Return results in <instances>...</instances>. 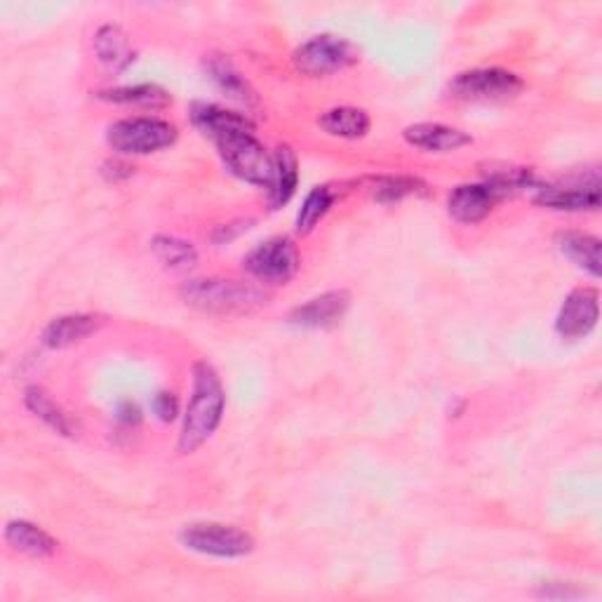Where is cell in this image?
Listing matches in <instances>:
<instances>
[{
	"label": "cell",
	"instance_id": "obj_1",
	"mask_svg": "<svg viewBox=\"0 0 602 602\" xmlns=\"http://www.w3.org/2000/svg\"><path fill=\"white\" fill-rule=\"evenodd\" d=\"M224 407L226 395L222 379L210 363L198 360L194 365V393H191L180 433V454H194L208 443L224 419Z\"/></svg>",
	"mask_w": 602,
	"mask_h": 602
},
{
	"label": "cell",
	"instance_id": "obj_2",
	"mask_svg": "<svg viewBox=\"0 0 602 602\" xmlns=\"http://www.w3.org/2000/svg\"><path fill=\"white\" fill-rule=\"evenodd\" d=\"M186 304L208 314H247L267 302V295L255 285L238 281H191L182 287Z\"/></svg>",
	"mask_w": 602,
	"mask_h": 602
},
{
	"label": "cell",
	"instance_id": "obj_3",
	"mask_svg": "<svg viewBox=\"0 0 602 602\" xmlns=\"http://www.w3.org/2000/svg\"><path fill=\"white\" fill-rule=\"evenodd\" d=\"M214 144L226 168L236 174V177L269 188L273 177V158L255 137V130L229 132V135L214 139Z\"/></svg>",
	"mask_w": 602,
	"mask_h": 602
},
{
	"label": "cell",
	"instance_id": "obj_4",
	"mask_svg": "<svg viewBox=\"0 0 602 602\" xmlns=\"http://www.w3.org/2000/svg\"><path fill=\"white\" fill-rule=\"evenodd\" d=\"M177 127L153 115H139V119H123L109 127V144L113 151L123 156H149L163 151L177 142Z\"/></svg>",
	"mask_w": 602,
	"mask_h": 602
},
{
	"label": "cell",
	"instance_id": "obj_5",
	"mask_svg": "<svg viewBox=\"0 0 602 602\" xmlns=\"http://www.w3.org/2000/svg\"><path fill=\"white\" fill-rule=\"evenodd\" d=\"M356 62H358V50L351 46L346 38L330 36V34L306 40L304 46H299L295 54H292V64H295V69L311 78L332 76V73L344 71Z\"/></svg>",
	"mask_w": 602,
	"mask_h": 602
},
{
	"label": "cell",
	"instance_id": "obj_6",
	"mask_svg": "<svg viewBox=\"0 0 602 602\" xmlns=\"http://www.w3.org/2000/svg\"><path fill=\"white\" fill-rule=\"evenodd\" d=\"M182 546L214 557H243L255 551V539L241 527L222 523L188 525L180 535Z\"/></svg>",
	"mask_w": 602,
	"mask_h": 602
},
{
	"label": "cell",
	"instance_id": "obj_7",
	"mask_svg": "<svg viewBox=\"0 0 602 602\" xmlns=\"http://www.w3.org/2000/svg\"><path fill=\"white\" fill-rule=\"evenodd\" d=\"M525 87L516 73L504 69H474L464 71L450 83V95L466 101H506Z\"/></svg>",
	"mask_w": 602,
	"mask_h": 602
},
{
	"label": "cell",
	"instance_id": "obj_8",
	"mask_svg": "<svg viewBox=\"0 0 602 602\" xmlns=\"http://www.w3.org/2000/svg\"><path fill=\"white\" fill-rule=\"evenodd\" d=\"M245 269L259 283L285 285L299 271V253L290 238H271L247 255Z\"/></svg>",
	"mask_w": 602,
	"mask_h": 602
},
{
	"label": "cell",
	"instance_id": "obj_9",
	"mask_svg": "<svg viewBox=\"0 0 602 602\" xmlns=\"http://www.w3.org/2000/svg\"><path fill=\"white\" fill-rule=\"evenodd\" d=\"M600 318V297L593 287L572 290L565 304L561 306V314L555 320V330L563 340H583L589 336Z\"/></svg>",
	"mask_w": 602,
	"mask_h": 602
},
{
	"label": "cell",
	"instance_id": "obj_10",
	"mask_svg": "<svg viewBox=\"0 0 602 602\" xmlns=\"http://www.w3.org/2000/svg\"><path fill=\"white\" fill-rule=\"evenodd\" d=\"M348 304H351L348 292L344 290L325 292V295L297 306L290 316V322H295L299 328H314V330L332 328L344 318V314L348 311Z\"/></svg>",
	"mask_w": 602,
	"mask_h": 602
},
{
	"label": "cell",
	"instance_id": "obj_11",
	"mask_svg": "<svg viewBox=\"0 0 602 602\" xmlns=\"http://www.w3.org/2000/svg\"><path fill=\"white\" fill-rule=\"evenodd\" d=\"M403 137L409 146H415V149L431 151V153H452L464 149L468 144H474L471 135H466V132L443 123L409 125L405 127Z\"/></svg>",
	"mask_w": 602,
	"mask_h": 602
},
{
	"label": "cell",
	"instance_id": "obj_12",
	"mask_svg": "<svg viewBox=\"0 0 602 602\" xmlns=\"http://www.w3.org/2000/svg\"><path fill=\"white\" fill-rule=\"evenodd\" d=\"M499 196L488 184H462L450 194L447 210L462 224H478L490 217Z\"/></svg>",
	"mask_w": 602,
	"mask_h": 602
},
{
	"label": "cell",
	"instance_id": "obj_13",
	"mask_svg": "<svg viewBox=\"0 0 602 602\" xmlns=\"http://www.w3.org/2000/svg\"><path fill=\"white\" fill-rule=\"evenodd\" d=\"M101 325H105V318L95 314H71L54 318L50 325L42 330V344L50 348H66L99 332Z\"/></svg>",
	"mask_w": 602,
	"mask_h": 602
},
{
	"label": "cell",
	"instance_id": "obj_14",
	"mask_svg": "<svg viewBox=\"0 0 602 602\" xmlns=\"http://www.w3.org/2000/svg\"><path fill=\"white\" fill-rule=\"evenodd\" d=\"M535 202L541 208L563 210V212H581V210H598L600 208V188L591 186H535Z\"/></svg>",
	"mask_w": 602,
	"mask_h": 602
},
{
	"label": "cell",
	"instance_id": "obj_15",
	"mask_svg": "<svg viewBox=\"0 0 602 602\" xmlns=\"http://www.w3.org/2000/svg\"><path fill=\"white\" fill-rule=\"evenodd\" d=\"M191 121L202 132V135H208L212 142L229 135V132H238V130H255L253 121L247 119L243 113L222 109L217 105H205V101H198L191 109Z\"/></svg>",
	"mask_w": 602,
	"mask_h": 602
},
{
	"label": "cell",
	"instance_id": "obj_16",
	"mask_svg": "<svg viewBox=\"0 0 602 602\" xmlns=\"http://www.w3.org/2000/svg\"><path fill=\"white\" fill-rule=\"evenodd\" d=\"M205 71H208V76L212 78V83L222 90L229 99L238 101L245 109L257 105V95L249 83L241 76V71L231 64V60H226L224 54H212L205 60Z\"/></svg>",
	"mask_w": 602,
	"mask_h": 602
},
{
	"label": "cell",
	"instance_id": "obj_17",
	"mask_svg": "<svg viewBox=\"0 0 602 602\" xmlns=\"http://www.w3.org/2000/svg\"><path fill=\"white\" fill-rule=\"evenodd\" d=\"M273 177L269 184V205L273 210L283 208V205L295 196V188L299 182V165H297V156L290 146H278L273 151Z\"/></svg>",
	"mask_w": 602,
	"mask_h": 602
},
{
	"label": "cell",
	"instance_id": "obj_18",
	"mask_svg": "<svg viewBox=\"0 0 602 602\" xmlns=\"http://www.w3.org/2000/svg\"><path fill=\"white\" fill-rule=\"evenodd\" d=\"M95 52H97V60L109 71H125L132 62H135V50H132L127 34L115 24L101 26L95 34Z\"/></svg>",
	"mask_w": 602,
	"mask_h": 602
},
{
	"label": "cell",
	"instance_id": "obj_19",
	"mask_svg": "<svg viewBox=\"0 0 602 602\" xmlns=\"http://www.w3.org/2000/svg\"><path fill=\"white\" fill-rule=\"evenodd\" d=\"M5 539L14 551L28 557H50L57 551V541L42 527L28 520H12L5 527Z\"/></svg>",
	"mask_w": 602,
	"mask_h": 602
},
{
	"label": "cell",
	"instance_id": "obj_20",
	"mask_svg": "<svg viewBox=\"0 0 602 602\" xmlns=\"http://www.w3.org/2000/svg\"><path fill=\"white\" fill-rule=\"evenodd\" d=\"M318 125L332 137L340 139H360L370 132V115L356 107H334L318 119Z\"/></svg>",
	"mask_w": 602,
	"mask_h": 602
},
{
	"label": "cell",
	"instance_id": "obj_21",
	"mask_svg": "<svg viewBox=\"0 0 602 602\" xmlns=\"http://www.w3.org/2000/svg\"><path fill=\"white\" fill-rule=\"evenodd\" d=\"M557 249L569 259L575 261L579 269L589 271L593 278L600 275V241L589 233L579 231H565L555 238Z\"/></svg>",
	"mask_w": 602,
	"mask_h": 602
},
{
	"label": "cell",
	"instance_id": "obj_22",
	"mask_svg": "<svg viewBox=\"0 0 602 602\" xmlns=\"http://www.w3.org/2000/svg\"><path fill=\"white\" fill-rule=\"evenodd\" d=\"M24 403L28 407V413L36 415L40 421H46L52 431L62 433V435H73L71 417L50 398V393L46 389H40V386L26 389Z\"/></svg>",
	"mask_w": 602,
	"mask_h": 602
},
{
	"label": "cell",
	"instance_id": "obj_23",
	"mask_svg": "<svg viewBox=\"0 0 602 602\" xmlns=\"http://www.w3.org/2000/svg\"><path fill=\"white\" fill-rule=\"evenodd\" d=\"M156 259L170 271H188L198 263L196 247L177 236H156L151 243Z\"/></svg>",
	"mask_w": 602,
	"mask_h": 602
},
{
	"label": "cell",
	"instance_id": "obj_24",
	"mask_svg": "<svg viewBox=\"0 0 602 602\" xmlns=\"http://www.w3.org/2000/svg\"><path fill=\"white\" fill-rule=\"evenodd\" d=\"M99 99L111 105H132L144 109H165L170 105V95L158 85H135V87H115V90L99 93Z\"/></svg>",
	"mask_w": 602,
	"mask_h": 602
},
{
	"label": "cell",
	"instance_id": "obj_25",
	"mask_svg": "<svg viewBox=\"0 0 602 602\" xmlns=\"http://www.w3.org/2000/svg\"><path fill=\"white\" fill-rule=\"evenodd\" d=\"M370 194L379 202H398L409 196H426L429 186L417 177H374L370 182Z\"/></svg>",
	"mask_w": 602,
	"mask_h": 602
},
{
	"label": "cell",
	"instance_id": "obj_26",
	"mask_svg": "<svg viewBox=\"0 0 602 602\" xmlns=\"http://www.w3.org/2000/svg\"><path fill=\"white\" fill-rule=\"evenodd\" d=\"M334 200H336V191L332 186H316L311 194L306 196L302 210L297 214V231L302 233V236L311 233L322 222V219H325Z\"/></svg>",
	"mask_w": 602,
	"mask_h": 602
},
{
	"label": "cell",
	"instance_id": "obj_27",
	"mask_svg": "<svg viewBox=\"0 0 602 602\" xmlns=\"http://www.w3.org/2000/svg\"><path fill=\"white\" fill-rule=\"evenodd\" d=\"M151 407H153V413L158 415L160 421H172L174 417L180 415V401H177V395L170 393V391H160V393L156 395V398H153Z\"/></svg>",
	"mask_w": 602,
	"mask_h": 602
},
{
	"label": "cell",
	"instance_id": "obj_28",
	"mask_svg": "<svg viewBox=\"0 0 602 602\" xmlns=\"http://www.w3.org/2000/svg\"><path fill=\"white\" fill-rule=\"evenodd\" d=\"M249 229V222H238V224H224V226H219V231L214 233V241L217 243H229L231 238H236L238 236V233H243V231H247Z\"/></svg>",
	"mask_w": 602,
	"mask_h": 602
},
{
	"label": "cell",
	"instance_id": "obj_29",
	"mask_svg": "<svg viewBox=\"0 0 602 602\" xmlns=\"http://www.w3.org/2000/svg\"><path fill=\"white\" fill-rule=\"evenodd\" d=\"M119 417L125 423H137L142 419V413H139V407L135 403H123L121 409H119Z\"/></svg>",
	"mask_w": 602,
	"mask_h": 602
}]
</instances>
